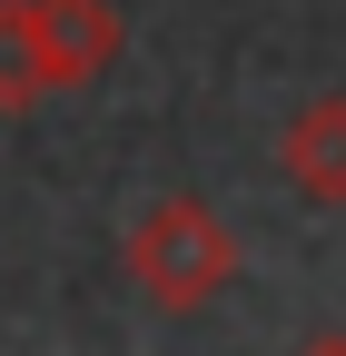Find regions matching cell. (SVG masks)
Returning a JSON list of instances; mask_svg holds the SVG:
<instances>
[{"label":"cell","instance_id":"obj_1","mask_svg":"<svg viewBox=\"0 0 346 356\" xmlns=\"http://www.w3.org/2000/svg\"><path fill=\"white\" fill-rule=\"evenodd\" d=\"M119 267H129V287H139L158 317H198V307L238 277V228H228L208 198L168 188V198H149L139 218H129Z\"/></svg>","mask_w":346,"mask_h":356},{"label":"cell","instance_id":"obj_2","mask_svg":"<svg viewBox=\"0 0 346 356\" xmlns=\"http://www.w3.org/2000/svg\"><path fill=\"white\" fill-rule=\"evenodd\" d=\"M119 0H30V50H40V79L50 89H90L119 70Z\"/></svg>","mask_w":346,"mask_h":356},{"label":"cell","instance_id":"obj_5","mask_svg":"<svg viewBox=\"0 0 346 356\" xmlns=\"http://www.w3.org/2000/svg\"><path fill=\"white\" fill-rule=\"evenodd\" d=\"M297 356H346V327H317L307 346H297Z\"/></svg>","mask_w":346,"mask_h":356},{"label":"cell","instance_id":"obj_4","mask_svg":"<svg viewBox=\"0 0 346 356\" xmlns=\"http://www.w3.org/2000/svg\"><path fill=\"white\" fill-rule=\"evenodd\" d=\"M50 99V79H40V50H30V0H0V119H20Z\"/></svg>","mask_w":346,"mask_h":356},{"label":"cell","instance_id":"obj_3","mask_svg":"<svg viewBox=\"0 0 346 356\" xmlns=\"http://www.w3.org/2000/svg\"><path fill=\"white\" fill-rule=\"evenodd\" d=\"M277 168H287V188L307 208H346V89H317L277 129Z\"/></svg>","mask_w":346,"mask_h":356}]
</instances>
